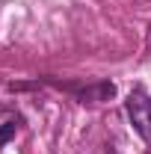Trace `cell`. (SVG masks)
I'll list each match as a JSON object with an SVG mask.
<instances>
[{
    "label": "cell",
    "instance_id": "cell-3",
    "mask_svg": "<svg viewBox=\"0 0 151 154\" xmlns=\"http://www.w3.org/2000/svg\"><path fill=\"white\" fill-rule=\"evenodd\" d=\"M15 131H18V125H15V122H6V125L0 128V145H6V142L15 136Z\"/></svg>",
    "mask_w": 151,
    "mask_h": 154
},
{
    "label": "cell",
    "instance_id": "cell-1",
    "mask_svg": "<svg viewBox=\"0 0 151 154\" xmlns=\"http://www.w3.org/2000/svg\"><path fill=\"white\" fill-rule=\"evenodd\" d=\"M125 110H128L133 131L142 136V142L151 148V98L142 89H133L128 95V101H125Z\"/></svg>",
    "mask_w": 151,
    "mask_h": 154
},
{
    "label": "cell",
    "instance_id": "cell-2",
    "mask_svg": "<svg viewBox=\"0 0 151 154\" xmlns=\"http://www.w3.org/2000/svg\"><path fill=\"white\" fill-rule=\"evenodd\" d=\"M74 92L83 104H98V101H110L116 95V86L113 83H95V86H86V89H74Z\"/></svg>",
    "mask_w": 151,
    "mask_h": 154
}]
</instances>
